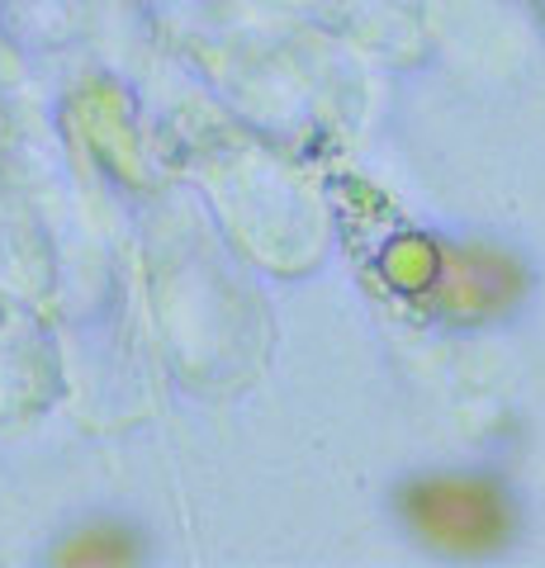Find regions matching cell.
Returning <instances> with one entry per match:
<instances>
[{
    "mask_svg": "<svg viewBox=\"0 0 545 568\" xmlns=\"http://www.w3.org/2000/svg\"><path fill=\"white\" fill-rule=\"evenodd\" d=\"M413 521L442 545H484L494 536L498 511L474 484H427L408 497Z\"/></svg>",
    "mask_w": 545,
    "mask_h": 568,
    "instance_id": "obj_1",
    "label": "cell"
},
{
    "mask_svg": "<svg viewBox=\"0 0 545 568\" xmlns=\"http://www.w3.org/2000/svg\"><path fill=\"white\" fill-rule=\"evenodd\" d=\"M129 540L124 536H114V530H104V536H85V540H72L62 549V564H124V559H133L129 555Z\"/></svg>",
    "mask_w": 545,
    "mask_h": 568,
    "instance_id": "obj_2",
    "label": "cell"
}]
</instances>
